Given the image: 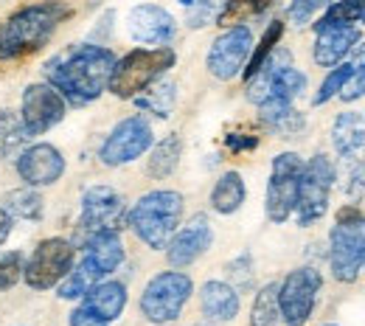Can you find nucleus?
<instances>
[{"label": "nucleus", "mask_w": 365, "mask_h": 326, "mask_svg": "<svg viewBox=\"0 0 365 326\" xmlns=\"http://www.w3.org/2000/svg\"><path fill=\"white\" fill-rule=\"evenodd\" d=\"M115 56L110 48L101 46H73L53 56L46 65L48 85L62 96L68 104L82 107L110 88V76L115 68Z\"/></svg>", "instance_id": "nucleus-1"}, {"label": "nucleus", "mask_w": 365, "mask_h": 326, "mask_svg": "<svg viewBox=\"0 0 365 326\" xmlns=\"http://www.w3.org/2000/svg\"><path fill=\"white\" fill-rule=\"evenodd\" d=\"M68 17L71 9L62 0H43L14 11L0 26V59H23L37 54Z\"/></svg>", "instance_id": "nucleus-2"}, {"label": "nucleus", "mask_w": 365, "mask_h": 326, "mask_svg": "<svg viewBox=\"0 0 365 326\" xmlns=\"http://www.w3.org/2000/svg\"><path fill=\"white\" fill-rule=\"evenodd\" d=\"M182 220V197L178 191L158 188L138 200L130 211V225L135 236L152 250H163Z\"/></svg>", "instance_id": "nucleus-3"}, {"label": "nucleus", "mask_w": 365, "mask_h": 326, "mask_svg": "<svg viewBox=\"0 0 365 326\" xmlns=\"http://www.w3.org/2000/svg\"><path fill=\"white\" fill-rule=\"evenodd\" d=\"M175 62H178V54L169 46L135 48L115 62L107 91H113L118 98H135L143 91H149L169 68H175Z\"/></svg>", "instance_id": "nucleus-4"}, {"label": "nucleus", "mask_w": 365, "mask_h": 326, "mask_svg": "<svg viewBox=\"0 0 365 326\" xmlns=\"http://www.w3.org/2000/svg\"><path fill=\"white\" fill-rule=\"evenodd\" d=\"M329 262L331 276L343 284H351L360 276L365 256V217L357 205H343L337 211V223L329 236Z\"/></svg>", "instance_id": "nucleus-5"}, {"label": "nucleus", "mask_w": 365, "mask_h": 326, "mask_svg": "<svg viewBox=\"0 0 365 326\" xmlns=\"http://www.w3.org/2000/svg\"><path fill=\"white\" fill-rule=\"evenodd\" d=\"M194 284L180 270H163L149 281L140 292V312L149 324H172L178 321L185 307V301L191 298Z\"/></svg>", "instance_id": "nucleus-6"}, {"label": "nucleus", "mask_w": 365, "mask_h": 326, "mask_svg": "<svg viewBox=\"0 0 365 326\" xmlns=\"http://www.w3.org/2000/svg\"><path fill=\"white\" fill-rule=\"evenodd\" d=\"M73 262H76L73 242L53 236V239H46L34 248V253L29 256V262L23 268V279L31 290L43 292V290H51L65 279L71 273Z\"/></svg>", "instance_id": "nucleus-7"}, {"label": "nucleus", "mask_w": 365, "mask_h": 326, "mask_svg": "<svg viewBox=\"0 0 365 326\" xmlns=\"http://www.w3.org/2000/svg\"><path fill=\"white\" fill-rule=\"evenodd\" d=\"M334 186V166L331 161L318 152L309 163H304L301 172V186H298V203H295V214H298V225H312L329 211V194Z\"/></svg>", "instance_id": "nucleus-8"}, {"label": "nucleus", "mask_w": 365, "mask_h": 326, "mask_svg": "<svg viewBox=\"0 0 365 326\" xmlns=\"http://www.w3.org/2000/svg\"><path fill=\"white\" fill-rule=\"evenodd\" d=\"M301 172H304V161L295 152L275 155L273 172H270V180H267V197H264L267 220L275 223V225L287 223L289 214L295 211L298 186H301Z\"/></svg>", "instance_id": "nucleus-9"}, {"label": "nucleus", "mask_w": 365, "mask_h": 326, "mask_svg": "<svg viewBox=\"0 0 365 326\" xmlns=\"http://www.w3.org/2000/svg\"><path fill=\"white\" fill-rule=\"evenodd\" d=\"M320 273L315 268H298L278 284V310L287 326H304L309 321L320 292Z\"/></svg>", "instance_id": "nucleus-10"}, {"label": "nucleus", "mask_w": 365, "mask_h": 326, "mask_svg": "<svg viewBox=\"0 0 365 326\" xmlns=\"http://www.w3.org/2000/svg\"><path fill=\"white\" fill-rule=\"evenodd\" d=\"M152 141H155V136H152L149 121L140 116H130L113 127V133L101 143L98 158L104 166H124V163L138 161L152 146Z\"/></svg>", "instance_id": "nucleus-11"}, {"label": "nucleus", "mask_w": 365, "mask_h": 326, "mask_svg": "<svg viewBox=\"0 0 365 326\" xmlns=\"http://www.w3.org/2000/svg\"><path fill=\"white\" fill-rule=\"evenodd\" d=\"M253 51V34L247 26H230L225 34H220L214 40V46L208 48V59H205V68L214 79H222L228 82L233 79L245 65H247V56Z\"/></svg>", "instance_id": "nucleus-12"}, {"label": "nucleus", "mask_w": 365, "mask_h": 326, "mask_svg": "<svg viewBox=\"0 0 365 326\" xmlns=\"http://www.w3.org/2000/svg\"><path fill=\"white\" fill-rule=\"evenodd\" d=\"M65 107L68 101L51 85H29L23 91V107H20V118H23L29 138L43 136L51 127H56L65 118Z\"/></svg>", "instance_id": "nucleus-13"}, {"label": "nucleus", "mask_w": 365, "mask_h": 326, "mask_svg": "<svg viewBox=\"0 0 365 326\" xmlns=\"http://www.w3.org/2000/svg\"><path fill=\"white\" fill-rule=\"evenodd\" d=\"M124 217V200L115 188L91 186L82 197V217L79 225L85 236L98 231H118V223Z\"/></svg>", "instance_id": "nucleus-14"}, {"label": "nucleus", "mask_w": 365, "mask_h": 326, "mask_svg": "<svg viewBox=\"0 0 365 326\" xmlns=\"http://www.w3.org/2000/svg\"><path fill=\"white\" fill-rule=\"evenodd\" d=\"M17 175L31 188L51 186L65 175V158L51 143H34L17 155Z\"/></svg>", "instance_id": "nucleus-15"}, {"label": "nucleus", "mask_w": 365, "mask_h": 326, "mask_svg": "<svg viewBox=\"0 0 365 326\" xmlns=\"http://www.w3.org/2000/svg\"><path fill=\"white\" fill-rule=\"evenodd\" d=\"M214 242V231H211V223L205 214H194L180 231H175V236L169 239L166 245V256H169V265L172 268H188L194 265Z\"/></svg>", "instance_id": "nucleus-16"}, {"label": "nucleus", "mask_w": 365, "mask_h": 326, "mask_svg": "<svg viewBox=\"0 0 365 326\" xmlns=\"http://www.w3.org/2000/svg\"><path fill=\"white\" fill-rule=\"evenodd\" d=\"M127 31L135 43L143 46H166L175 40V17L163 9V6H155V3H140L130 11L127 17Z\"/></svg>", "instance_id": "nucleus-17"}, {"label": "nucleus", "mask_w": 365, "mask_h": 326, "mask_svg": "<svg viewBox=\"0 0 365 326\" xmlns=\"http://www.w3.org/2000/svg\"><path fill=\"white\" fill-rule=\"evenodd\" d=\"M98 276H110L124 262V245L118 231H98L85 239V256H82Z\"/></svg>", "instance_id": "nucleus-18"}, {"label": "nucleus", "mask_w": 365, "mask_h": 326, "mask_svg": "<svg viewBox=\"0 0 365 326\" xmlns=\"http://www.w3.org/2000/svg\"><path fill=\"white\" fill-rule=\"evenodd\" d=\"M360 43L357 26H323L315 40V62L320 68H334L340 59Z\"/></svg>", "instance_id": "nucleus-19"}, {"label": "nucleus", "mask_w": 365, "mask_h": 326, "mask_svg": "<svg viewBox=\"0 0 365 326\" xmlns=\"http://www.w3.org/2000/svg\"><path fill=\"white\" fill-rule=\"evenodd\" d=\"M82 307H88L107 324L115 321L127 307V287L121 281H96L82 295Z\"/></svg>", "instance_id": "nucleus-20"}, {"label": "nucleus", "mask_w": 365, "mask_h": 326, "mask_svg": "<svg viewBox=\"0 0 365 326\" xmlns=\"http://www.w3.org/2000/svg\"><path fill=\"white\" fill-rule=\"evenodd\" d=\"M200 307L208 321L228 324L239 312V292L225 281H205L200 290Z\"/></svg>", "instance_id": "nucleus-21"}, {"label": "nucleus", "mask_w": 365, "mask_h": 326, "mask_svg": "<svg viewBox=\"0 0 365 326\" xmlns=\"http://www.w3.org/2000/svg\"><path fill=\"white\" fill-rule=\"evenodd\" d=\"M259 110H262V121L278 133L281 138H292V136H298L301 130H304V116L292 107V101H264V104H259Z\"/></svg>", "instance_id": "nucleus-22"}, {"label": "nucleus", "mask_w": 365, "mask_h": 326, "mask_svg": "<svg viewBox=\"0 0 365 326\" xmlns=\"http://www.w3.org/2000/svg\"><path fill=\"white\" fill-rule=\"evenodd\" d=\"M331 143H334L337 155L354 158L365 146L363 118L357 113H340L337 121H334V127H331Z\"/></svg>", "instance_id": "nucleus-23"}, {"label": "nucleus", "mask_w": 365, "mask_h": 326, "mask_svg": "<svg viewBox=\"0 0 365 326\" xmlns=\"http://www.w3.org/2000/svg\"><path fill=\"white\" fill-rule=\"evenodd\" d=\"M245 197H247V188H245V180H242L239 172H225L217 180V186L211 188V205H214L217 214H233V211H239L242 203H245Z\"/></svg>", "instance_id": "nucleus-24"}, {"label": "nucleus", "mask_w": 365, "mask_h": 326, "mask_svg": "<svg viewBox=\"0 0 365 326\" xmlns=\"http://www.w3.org/2000/svg\"><path fill=\"white\" fill-rule=\"evenodd\" d=\"M180 155H182L180 136H169V138H163L152 149L149 163H146V172H149L155 180H163V178H169V175L178 169Z\"/></svg>", "instance_id": "nucleus-25"}, {"label": "nucleus", "mask_w": 365, "mask_h": 326, "mask_svg": "<svg viewBox=\"0 0 365 326\" xmlns=\"http://www.w3.org/2000/svg\"><path fill=\"white\" fill-rule=\"evenodd\" d=\"M26 141H29V133H26V127H23L20 113L3 110V113H0V158L17 155Z\"/></svg>", "instance_id": "nucleus-26"}, {"label": "nucleus", "mask_w": 365, "mask_h": 326, "mask_svg": "<svg viewBox=\"0 0 365 326\" xmlns=\"http://www.w3.org/2000/svg\"><path fill=\"white\" fill-rule=\"evenodd\" d=\"M96 281H101V276L82 259L79 268H71V273L59 281V290H56V292H59V298H65V301H76V298H82V295L91 290Z\"/></svg>", "instance_id": "nucleus-27"}, {"label": "nucleus", "mask_w": 365, "mask_h": 326, "mask_svg": "<svg viewBox=\"0 0 365 326\" xmlns=\"http://www.w3.org/2000/svg\"><path fill=\"white\" fill-rule=\"evenodd\" d=\"M3 208L11 217H23V220H40L43 217V197L34 188H20L3 197Z\"/></svg>", "instance_id": "nucleus-28"}, {"label": "nucleus", "mask_w": 365, "mask_h": 326, "mask_svg": "<svg viewBox=\"0 0 365 326\" xmlns=\"http://www.w3.org/2000/svg\"><path fill=\"white\" fill-rule=\"evenodd\" d=\"M281 321L278 310V284H267L256 292L253 310H250V324L253 326H275Z\"/></svg>", "instance_id": "nucleus-29"}, {"label": "nucleus", "mask_w": 365, "mask_h": 326, "mask_svg": "<svg viewBox=\"0 0 365 326\" xmlns=\"http://www.w3.org/2000/svg\"><path fill=\"white\" fill-rule=\"evenodd\" d=\"M175 98H178V85L175 82H160L146 96H135L138 107H143V110H149V113H155L160 118H166L172 113Z\"/></svg>", "instance_id": "nucleus-30"}, {"label": "nucleus", "mask_w": 365, "mask_h": 326, "mask_svg": "<svg viewBox=\"0 0 365 326\" xmlns=\"http://www.w3.org/2000/svg\"><path fill=\"white\" fill-rule=\"evenodd\" d=\"M365 17V0H340L334 6L326 9V14L320 17V23H315V31L323 26H351L357 20Z\"/></svg>", "instance_id": "nucleus-31"}, {"label": "nucleus", "mask_w": 365, "mask_h": 326, "mask_svg": "<svg viewBox=\"0 0 365 326\" xmlns=\"http://www.w3.org/2000/svg\"><path fill=\"white\" fill-rule=\"evenodd\" d=\"M281 34H284V23H281V20H273V23L267 26L262 43L256 46V51L250 54V59H247V65H245V79H250V76L262 68V62H264V59L273 54V48L281 43Z\"/></svg>", "instance_id": "nucleus-32"}, {"label": "nucleus", "mask_w": 365, "mask_h": 326, "mask_svg": "<svg viewBox=\"0 0 365 326\" xmlns=\"http://www.w3.org/2000/svg\"><path fill=\"white\" fill-rule=\"evenodd\" d=\"M225 6H228V0H191L188 17H185L188 29H205V26L217 23L220 14L225 11Z\"/></svg>", "instance_id": "nucleus-33"}, {"label": "nucleus", "mask_w": 365, "mask_h": 326, "mask_svg": "<svg viewBox=\"0 0 365 326\" xmlns=\"http://www.w3.org/2000/svg\"><path fill=\"white\" fill-rule=\"evenodd\" d=\"M273 3L275 0H228V6H225V11L220 14L217 23L236 26V23H242V20H247V17H256V14L267 11Z\"/></svg>", "instance_id": "nucleus-34"}, {"label": "nucleus", "mask_w": 365, "mask_h": 326, "mask_svg": "<svg viewBox=\"0 0 365 326\" xmlns=\"http://www.w3.org/2000/svg\"><path fill=\"white\" fill-rule=\"evenodd\" d=\"M365 96V43L354 46V62H351V79L346 82V88L340 91L343 101H354Z\"/></svg>", "instance_id": "nucleus-35"}, {"label": "nucleus", "mask_w": 365, "mask_h": 326, "mask_svg": "<svg viewBox=\"0 0 365 326\" xmlns=\"http://www.w3.org/2000/svg\"><path fill=\"white\" fill-rule=\"evenodd\" d=\"M351 79V65H337L320 85V91L315 93V104H326L331 96H340V91L346 88V82Z\"/></svg>", "instance_id": "nucleus-36"}, {"label": "nucleus", "mask_w": 365, "mask_h": 326, "mask_svg": "<svg viewBox=\"0 0 365 326\" xmlns=\"http://www.w3.org/2000/svg\"><path fill=\"white\" fill-rule=\"evenodd\" d=\"M23 253L20 250H11L0 259V290H11L17 281L23 279Z\"/></svg>", "instance_id": "nucleus-37"}, {"label": "nucleus", "mask_w": 365, "mask_h": 326, "mask_svg": "<svg viewBox=\"0 0 365 326\" xmlns=\"http://www.w3.org/2000/svg\"><path fill=\"white\" fill-rule=\"evenodd\" d=\"M331 0H292L289 3V23L295 26H307L318 11L329 9Z\"/></svg>", "instance_id": "nucleus-38"}, {"label": "nucleus", "mask_w": 365, "mask_h": 326, "mask_svg": "<svg viewBox=\"0 0 365 326\" xmlns=\"http://www.w3.org/2000/svg\"><path fill=\"white\" fill-rule=\"evenodd\" d=\"M71 326H107V321L91 312L88 307H79V310L71 312Z\"/></svg>", "instance_id": "nucleus-39"}, {"label": "nucleus", "mask_w": 365, "mask_h": 326, "mask_svg": "<svg viewBox=\"0 0 365 326\" xmlns=\"http://www.w3.org/2000/svg\"><path fill=\"white\" fill-rule=\"evenodd\" d=\"M259 141L256 138H239V136H228V146L233 152H242V149H253Z\"/></svg>", "instance_id": "nucleus-40"}, {"label": "nucleus", "mask_w": 365, "mask_h": 326, "mask_svg": "<svg viewBox=\"0 0 365 326\" xmlns=\"http://www.w3.org/2000/svg\"><path fill=\"white\" fill-rule=\"evenodd\" d=\"M9 233H11V214L0 205V245L9 239Z\"/></svg>", "instance_id": "nucleus-41"}, {"label": "nucleus", "mask_w": 365, "mask_h": 326, "mask_svg": "<svg viewBox=\"0 0 365 326\" xmlns=\"http://www.w3.org/2000/svg\"><path fill=\"white\" fill-rule=\"evenodd\" d=\"M326 326H337V324H326Z\"/></svg>", "instance_id": "nucleus-42"}, {"label": "nucleus", "mask_w": 365, "mask_h": 326, "mask_svg": "<svg viewBox=\"0 0 365 326\" xmlns=\"http://www.w3.org/2000/svg\"><path fill=\"white\" fill-rule=\"evenodd\" d=\"M363 265H365V256H363Z\"/></svg>", "instance_id": "nucleus-43"}]
</instances>
